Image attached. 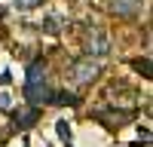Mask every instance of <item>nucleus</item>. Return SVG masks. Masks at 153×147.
<instances>
[{
  "label": "nucleus",
  "instance_id": "7",
  "mask_svg": "<svg viewBox=\"0 0 153 147\" xmlns=\"http://www.w3.org/2000/svg\"><path fill=\"white\" fill-rule=\"evenodd\" d=\"M49 101H52V104H76V98H74V95H68V92H58V95L49 98Z\"/></svg>",
  "mask_w": 153,
  "mask_h": 147
},
{
  "label": "nucleus",
  "instance_id": "2",
  "mask_svg": "<svg viewBox=\"0 0 153 147\" xmlns=\"http://www.w3.org/2000/svg\"><path fill=\"white\" fill-rule=\"evenodd\" d=\"M86 49H89V55H107L110 52V40L101 34V28H95V24L86 31Z\"/></svg>",
  "mask_w": 153,
  "mask_h": 147
},
{
  "label": "nucleus",
  "instance_id": "5",
  "mask_svg": "<svg viewBox=\"0 0 153 147\" xmlns=\"http://www.w3.org/2000/svg\"><path fill=\"white\" fill-rule=\"evenodd\" d=\"M37 120H40V110H37V107H31V110H19V114H16V122H19L22 129H28V126H34Z\"/></svg>",
  "mask_w": 153,
  "mask_h": 147
},
{
  "label": "nucleus",
  "instance_id": "8",
  "mask_svg": "<svg viewBox=\"0 0 153 147\" xmlns=\"http://www.w3.org/2000/svg\"><path fill=\"white\" fill-rule=\"evenodd\" d=\"M16 3H19L22 9H34V6H40L43 0H16Z\"/></svg>",
  "mask_w": 153,
  "mask_h": 147
},
{
  "label": "nucleus",
  "instance_id": "9",
  "mask_svg": "<svg viewBox=\"0 0 153 147\" xmlns=\"http://www.w3.org/2000/svg\"><path fill=\"white\" fill-rule=\"evenodd\" d=\"M135 68H138V71H141V74H144V77H150V61H147V58H144V61H135Z\"/></svg>",
  "mask_w": 153,
  "mask_h": 147
},
{
  "label": "nucleus",
  "instance_id": "3",
  "mask_svg": "<svg viewBox=\"0 0 153 147\" xmlns=\"http://www.w3.org/2000/svg\"><path fill=\"white\" fill-rule=\"evenodd\" d=\"M141 6H144V0H110V12H113V16H120V19L138 16Z\"/></svg>",
  "mask_w": 153,
  "mask_h": 147
},
{
  "label": "nucleus",
  "instance_id": "6",
  "mask_svg": "<svg viewBox=\"0 0 153 147\" xmlns=\"http://www.w3.org/2000/svg\"><path fill=\"white\" fill-rule=\"evenodd\" d=\"M46 80V61H34L28 68V83H43Z\"/></svg>",
  "mask_w": 153,
  "mask_h": 147
},
{
  "label": "nucleus",
  "instance_id": "4",
  "mask_svg": "<svg viewBox=\"0 0 153 147\" xmlns=\"http://www.w3.org/2000/svg\"><path fill=\"white\" fill-rule=\"evenodd\" d=\"M25 98L31 104H40V101H49L52 92L46 89V83H25Z\"/></svg>",
  "mask_w": 153,
  "mask_h": 147
},
{
  "label": "nucleus",
  "instance_id": "1",
  "mask_svg": "<svg viewBox=\"0 0 153 147\" xmlns=\"http://www.w3.org/2000/svg\"><path fill=\"white\" fill-rule=\"evenodd\" d=\"M101 77V65L92 58V55H83V58H76L74 65L68 68V80L74 86H92L95 80Z\"/></svg>",
  "mask_w": 153,
  "mask_h": 147
}]
</instances>
